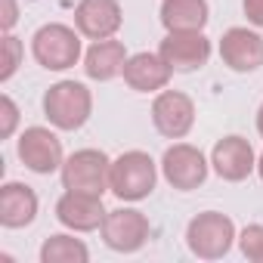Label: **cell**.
I'll list each match as a JSON object with an SVG mask.
<instances>
[{
  "label": "cell",
  "mask_w": 263,
  "mask_h": 263,
  "mask_svg": "<svg viewBox=\"0 0 263 263\" xmlns=\"http://www.w3.org/2000/svg\"><path fill=\"white\" fill-rule=\"evenodd\" d=\"M19 22V7H16V0H4V31L10 34Z\"/></svg>",
  "instance_id": "cell-24"
},
{
  "label": "cell",
  "mask_w": 263,
  "mask_h": 263,
  "mask_svg": "<svg viewBox=\"0 0 263 263\" xmlns=\"http://www.w3.org/2000/svg\"><path fill=\"white\" fill-rule=\"evenodd\" d=\"M127 50L121 41L115 37H105V41H93L90 50L84 53V71L90 81H115L118 74H124V65H127Z\"/></svg>",
  "instance_id": "cell-17"
},
{
  "label": "cell",
  "mask_w": 263,
  "mask_h": 263,
  "mask_svg": "<svg viewBox=\"0 0 263 263\" xmlns=\"http://www.w3.org/2000/svg\"><path fill=\"white\" fill-rule=\"evenodd\" d=\"M0 115H4V124H0V137L10 140L16 134V127H19V105L13 102V96H0Z\"/></svg>",
  "instance_id": "cell-22"
},
{
  "label": "cell",
  "mask_w": 263,
  "mask_h": 263,
  "mask_svg": "<svg viewBox=\"0 0 263 263\" xmlns=\"http://www.w3.org/2000/svg\"><path fill=\"white\" fill-rule=\"evenodd\" d=\"M99 232H102L105 248H111L118 254H134V251H140L149 241L152 223L137 208H115V211L105 214Z\"/></svg>",
  "instance_id": "cell-6"
},
{
  "label": "cell",
  "mask_w": 263,
  "mask_h": 263,
  "mask_svg": "<svg viewBox=\"0 0 263 263\" xmlns=\"http://www.w3.org/2000/svg\"><path fill=\"white\" fill-rule=\"evenodd\" d=\"M174 68L161 53H134L124 65V84L137 93H161L171 84Z\"/></svg>",
  "instance_id": "cell-15"
},
{
  "label": "cell",
  "mask_w": 263,
  "mask_h": 263,
  "mask_svg": "<svg viewBox=\"0 0 263 263\" xmlns=\"http://www.w3.org/2000/svg\"><path fill=\"white\" fill-rule=\"evenodd\" d=\"M37 192L25 183H4L0 186V223L7 229H25L37 220Z\"/></svg>",
  "instance_id": "cell-16"
},
{
  "label": "cell",
  "mask_w": 263,
  "mask_h": 263,
  "mask_svg": "<svg viewBox=\"0 0 263 263\" xmlns=\"http://www.w3.org/2000/svg\"><path fill=\"white\" fill-rule=\"evenodd\" d=\"M87 260H90V251L74 235L59 232L41 245V263H87Z\"/></svg>",
  "instance_id": "cell-19"
},
{
  "label": "cell",
  "mask_w": 263,
  "mask_h": 263,
  "mask_svg": "<svg viewBox=\"0 0 263 263\" xmlns=\"http://www.w3.org/2000/svg\"><path fill=\"white\" fill-rule=\"evenodd\" d=\"M238 248L251 263H263V223H251L238 232Z\"/></svg>",
  "instance_id": "cell-20"
},
{
  "label": "cell",
  "mask_w": 263,
  "mask_h": 263,
  "mask_svg": "<svg viewBox=\"0 0 263 263\" xmlns=\"http://www.w3.org/2000/svg\"><path fill=\"white\" fill-rule=\"evenodd\" d=\"M124 25V13L118 0H81L74 7V28L87 41L115 37Z\"/></svg>",
  "instance_id": "cell-13"
},
{
  "label": "cell",
  "mask_w": 263,
  "mask_h": 263,
  "mask_svg": "<svg viewBox=\"0 0 263 263\" xmlns=\"http://www.w3.org/2000/svg\"><path fill=\"white\" fill-rule=\"evenodd\" d=\"M81 37H84L81 31H74L62 22L41 25L31 37V56L47 71H65V68L78 65V59H81Z\"/></svg>",
  "instance_id": "cell-3"
},
{
  "label": "cell",
  "mask_w": 263,
  "mask_h": 263,
  "mask_svg": "<svg viewBox=\"0 0 263 263\" xmlns=\"http://www.w3.org/2000/svg\"><path fill=\"white\" fill-rule=\"evenodd\" d=\"M220 59L238 74H251L263 65V37L251 28H229L220 37Z\"/></svg>",
  "instance_id": "cell-14"
},
{
  "label": "cell",
  "mask_w": 263,
  "mask_h": 263,
  "mask_svg": "<svg viewBox=\"0 0 263 263\" xmlns=\"http://www.w3.org/2000/svg\"><path fill=\"white\" fill-rule=\"evenodd\" d=\"M208 171H211L208 158L201 155V149H195V146H189V143H174V146L164 152V158H161V174H164V180H167L174 189H180V192L198 189V186L208 180Z\"/></svg>",
  "instance_id": "cell-8"
},
{
  "label": "cell",
  "mask_w": 263,
  "mask_h": 263,
  "mask_svg": "<svg viewBox=\"0 0 263 263\" xmlns=\"http://www.w3.org/2000/svg\"><path fill=\"white\" fill-rule=\"evenodd\" d=\"M241 10H245L251 25L263 28V0H241Z\"/></svg>",
  "instance_id": "cell-23"
},
{
  "label": "cell",
  "mask_w": 263,
  "mask_h": 263,
  "mask_svg": "<svg viewBox=\"0 0 263 263\" xmlns=\"http://www.w3.org/2000/svg\"><path fill=\"white\" fill-rule=\"evenodd\" d=\"M158 53L174 71H198L211 59V41L204 31H167Z\"/></svg>",
  "instance_id": "cell-10"
},
{
  "label": "cell",
  "mask_w": 263,
  "mask_h": 263,
  "mask_svg": "<svg viewBox=\"0 0 263 263\" xmlns=\"http://www.w3.org/2000/svg\"><path fill=\"white\" fill-rule=\"evenodd\" d=\"M208 19V0H161V25L167 31H204Z\"/></svg>",
  "instance_id": "cell-18"
},
{
  "label": "cell",
  "mask_w": 263,
  "mask_h": 263,
  "mask_svg": "<svg viewBox=\"0 0 263 263\" xmlns=\"http://www.w3.org/2000/svg\"><path fill=\"white\" fill-rule=\"evenodd\" d=\"M257 134H260V137H263V105H260V108H257Z\"/></svg>",
  "instance_id": "cell-25"
},
{
  "label": "cell",
  "mask_w": 263,
  "mask_h": 263,
  "mask_svg": "<svg viewBox=\"0 0 263 263\" xmlns=\"http://www.w3.org/2000/svg\"><path fill=\"white\" fill-rule=\"evenodd\" d=\"M257 174H260V180H263V155L257 158Z\"/></svg>",
  "instance_id": "cell-26"
},
{
  "label": "cell",
  "mask_w": 263,
  "mask_h": 263,
  "mask_svg": "<svg viewBox=\"0 0 263 263\" xmlns=\"http://www.w3.org/2000/svg\"><path fill=\"white\" fill-rule=\"evenodd\" d=\"M44 115L56 130H81L93 115V93L81 81H59L44 93Z\"/></svg>",
  "instance_id": "cell-2"
},
{
  "label": "cell",
  "mask_w": 263,
  "mask_h": 263,
  "mask_svg": "<svg viewBox=\"0 0 263 263\" xmlns=\"http://www.w3.org/2000/svg\"><path fill=\"white\" fill-rule=\"evenodd\" d=\"M211 167L217 171L220 180L226 183H241L257 171V155L251 149V143L245 137H223L217 140L214 152H211Z\"/></svg>",
  "instance_id": "cell-11"
},
{
  "label": "cell",
  "mask_w": 263,
  "mask_h": 263,
  "mask_svg": "<svg viewBox=\"0 0 263 263\" xmlns=\"http://www.w3.org/2000/svg\"><path fill=\"white\" fill-rule=\"evenodd\" d=\"M152 124L161 137L183 140L195 127V102L180 90H161L152 102Z\"/></svg>",
  "instance_id": "cell-9"
},
{
  "label": "cell",
  "mask_w": 263,
  "mask_h": 263,
  "mask_svg": "<svg viewBox=\"0 0 263 263\" xmlns=\"http://www.w3.org/2000/svg\"><path fill=\"white\" fill-rule=\"evenodd\" d=\"M158 183V164L152 161L149 152L130 149L124 155H118L111 161V174H108V189L121 198V201H143L155 192Z\"/></svg>",
  "instance_id": "cell-1"
},
{
  "label": "cell",
  "mask_w": 263,
  "mask_h": 263,
  "mask_svg": "<svg viewBox=\"0 0 263 263\" xmlns=\"http://www.w3.org/2000/svg\"><path fill=\"white\" fill-rule=\"evenodd\" d=\"M19 161L31 171V174H56L62 171L65 164V155H62V140L53 134L50 127H25L19 134Z\"/></svg>",
  "instance_id": "cell-7"
},
{
  "label": "cell",
  "mask_w": 263,
  "mask_h": 263,
  "mask_svg": "<svg viewBox=\"0 0 263 263\" xmlns=\"http://www.w3.org/2000/svg\"><path fill=\"white\" fill-rule=\"evenodd\" d=\"M235 241H238L235 223L226 214H220V211H204V214L192 217L189 226H186V245L201 260H220V257H226Z\"/></svg>",
  "instance_id": "cell-4"
},
{
  "label": "cell",
  "mask_w": 263,
  "mask_h": 263,
  "mask_svg": "<svg viewBox=\"0 0 263 263\" xmlns=\"http://www.w3.org/2000/svg\"><path fill=\"white\" fill-rule=\"evenodd\" d=\"M59 174H62V186L65 189L105 195L108 174H111V158L102 149H78V152H71L65 158Z\"/></svg>",
  "instance_id": "cell-5"
},
{
  "label": "cell",
  "mask_w": 263,
  "mask_h": 263,
  "mask_svg": "<svg viewBox=\"0 0 263 263\" xmlns=\"http://www.w3.org/2000/svg\"><path fill=\"white\" fill-rule=\"evenodd\" d=\"M105 208H102V195L93 192H74L65 189V195L56 201V220L71 229V232H93L102 226L105 220Z\"/></svg>",
  "instance_id": "cell-12"
},
{
  "label": "cell",
  "mask_w": 263,
  "mask_h": 263,
  "mask_svg": "<svg viewBox=\"0 0 263 263\" xmlns=\"http://www.w3.org/2000/svg\"><path fill=\"white\" fill-rule=\"evenodd\" d=\"M4 50H7V65H4V71H0V81H10L16 71H19V65H22V53H25V47H22V41L10 31L7 37H4Z\"/></svg>",
  "instance_id": "cell-21"
}]
</instances>
